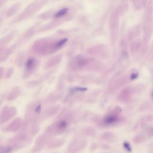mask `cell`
Wrapping results in <instances>:
<instances>
[{"label":"cell","mask_w":153,"mask_h":153,"mask_svg":"<svg viewBox=\"0 0 153 153\" xmlns=\"http://www.w3.org/2000/svg\"><path fill=\"white\" fill-rule=\"evenodd\" d=\"M31 141V138L30 136L26 133L23 132L11 139L9 143L13 147L15 150L19 149L28 145Z\"/></svg>","instance_id":"cell-1"},{"label":"cell","mask_w":153,"mask_h":153,"mask_svg":"<svg viewBox=\"0 0 153 153\" xmlns=\"http://www.w3.org/2000/svg\"><path fill=\"white\" fill-rule=\"evenodd\" d=\"M17 113V110L14 107L6 106L0 113V124H3L10 120Z\"/></svg>","instance_id":"cell-2"},{"label":"cell","mask_w":153,"mask_h":153,"mask_svg":"<svg viewBox=\"0 0 153 153\" xmlns=\"http://www.w3.org/2000/svg\"><path fill=\"white\" fill-rule=\"evenodd\" d=\"M67 126V123L65 120H60L50 125L47 129L48 134L57 135L62 132Z\"/></svg>","instance_id":"cell-3"},{"label":"cell","mask_w":153,"mask_h":153,"mask_svg":"<svg viewBox=\"0 0 153 153\" xmlns=\"http://www.w3.org/2000/svg\"><path fill=\"white\" fill-rule=\"evenodd\" d=\"M38 62L34 57L29 58L26 62L25 65V72L24 76L26 78L35 71L38 66Z\"/></svg>","instance_id":"cell-4"},{"label":"cell","mask_w":153,"mask_h":153,"mask_svg":"<svg viewBox=\"0 0 153 153\" xmlns=\"http://www.w3.org/2000/svg\"><path fill=\"white\" fill-rule=\"evenodd\" d=\"M23 120L20 118H16L6 127L5 130L7 132H14L19 130L23 125Z\"/></svg>","instance_id":"cell-5"},{"label":"cell","mask_w":153,"mask_h":153,"mask_svg":"<svg viewBox=\"0 0 153 153\" xmlns=\"http://www.w3.org/2000/svg\"><path fill=\"white\" fill-rule=\"evenodd\" d=\"M47 140L46 136V135H41L36 140L35 146L33 148V152L34 153H37L39 152L42 149L45 144H46Z\"/></svg>","instance_id":"cell-6"},{"label":"cell","mask_w":153,"mask_h":153,"mask_svg":"<svg viewBox=\"0 0 153 153\" xmlns=\"http://www.w3.org/2000/svg\"><path fill=\"white\" fill-rule=\"evenodd\" d=\"M20 94V89L19 87L14 88L10 93L7 97L9 100H13L15 99Z\"/></svg>","instance_id":"cell-7"},{"label":"cell","mask_w":153,"mask_h":153,"mask_svg":"<svg viewBox=\"0 0 153 153\" xmlns=\"http://www.w3.org/2000/svg\"><path fill=\"white\" fill-rule=\"evenodd\" d=\"M118 120V117L115 114H110L106 117L104 119L105 123L108 124L115 123Z\"/></svg>","instance_id":"cell-8"},{"label":"cell","mask_w":153,"mask_h":153,"mask_svg":"<svg viewBox=\"0 0 153 153\" xmlns=\"http://www.w3.org/2000/svg\"><path fill=\"white\" fill-rule=\"evenodd\" d=\"M14 150L13 147L10 145H0V153H11Z\"/></svg>","instance_id":"cell-9"},{"label":"cell","mask_w":153,"mask_h":153,"mask_svg":"<svg viewBox=\"0 0 153 153\" xmlns=\"http://www.w3.org/2000/svg\"><path fill=\"white\" fill-rule=\"evenodd\" d=\"M18 8H19V6L18 5H14L13 7H11L8 11L7 14V16L13 15L15 13V14L16 12L17 11V10L18 9Z\"/></svg>","instance_id":"cell-10"},{"label":"cell","mask_w":153,"mask_h":153,"mask_svg":"<svg viewBox=\"0 0 153 153\" xmlns=\"http://www.w3.org/2000/svg\"><path fill=\"white\" fill-rule=\"evenodd\" d=\"M69 9L68 8H64L61 9V10H59L56 14L54 16L56 18L60 17L63 16V15H65V14L67 13Z\"/></svg>","instance_id":"cell-11"},{"label":"cell","mask_w":153,"mask_h":153,"mask_svg":"<svg viewBox=\"0 0 153 153\" xmlns=\"http://www.w3.org/2000/svg\"><path fill=\"white\" fill-rule=\"evenodd\" d=\"M11 49H7V51L5 52V53H4V54H2L1 55V57H0V62H3V61H5L8 57L9 56L10 54L11 53Z\"/></svg>","instance_id":"cell-12"},{"label":"cell","mask_w":153,"mask_h":153,"mask_svg":"<svg viewBox=\"0 0 153 153\" xmlns=\"http://www.w3.org/2000/svg\"><path fill=\"white\" fill-rule=\"evenodd\" d=\"M67 41H68L67 39H63L61 40L56 44L55 48L58 49L61 47L64 44L66 43Z\"/></svg>","instance_id":"cell-13"},{"label":"cell","mask_w":153,"mask_h":153,"mask_svg":"<svg viewBox=\"0 0 153 153\" xmlns=\"http://www.w3.org/2000/svg\"><path fill=\"white\" fill-rule=\"evenodd\" d=\"M87 90V88H85L76 87L71 89V91L72 92H77V91H85Z\"/></svg>","instance_id":"cell-14"},{"label":"cell","mask_w":153,"mask_h":153,"mask_svg":"<svg viewBox=\"0 0 153 153\" xmlns=\"http://www.w3.org/2000/svg\"><path fill=\"white\" fill-rule=\"evenodd\" d=\"M124 147L128 151H129V152L131 151V148L130 146L127 142H125L124 143Z\"/></svg>","instance_id":"cell-15"},{"label":"cell","mask_w":153,"mask_h":153,"mask_svg":"<svg viewBox=\"0 0 153 153\" xmlns=\"http://www.w3.org/2000/svg\"><path fill=\"white\" fill-rule=\"evenodd\" d=\"M13 71L12 68L10 69H9L8 71H7V78L9 77L10 76L12 75V73H13Z\"/></svg>","instance_id":"cell-16"},{"label":"cell","mask_w":153,"mask_h":153,"mask_svg":"<svg viewBox=\"0 0 153 153\" xmlns=\"http://www.w3.org/2000/svg\"><path fill=\"white\" fill-rule=\"evenodd\" d=\"M4 74V70L1 67H0V79L2 77Z\"/></svg>","instance_id":"cell-17"},{"label":"cell","mask_w":153,"mask_h":153,"mask_svg":"<svg viewBox=\"0 0 153 153\" xmlns=\"http://www.w3.org/2000/svg\"><path fill=\"white\" fill-rule=\"evenodd\" d=\"M138 77V75L137 74H132L131 76V79H137Z\"/></svg>","instance_id":"cell-18"}]
</instances>
